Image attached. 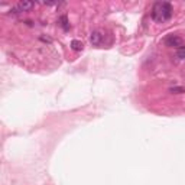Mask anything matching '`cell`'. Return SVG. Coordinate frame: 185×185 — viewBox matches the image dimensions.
Segmentation results:
<instances>
[{
  "instance_id": "6da1fadb",
  "label": "cell",
  "mask_w": 185,
  "mask_h": 185,
  "mask_svg": "<svg viewBox=\"0 0 185 185\" xmlns=\"http://www.w3.org/2000/svg\"><path fill=\"white\" fill-rule=\"evenodd\" d=\"M172 18V6L165 2H158L152 9V19L162 23Z\"/></svg>"
},
{
  "instance_id": "7a4b0ae2",
  "label": "cell",
  "mask_w": 185,
  "mask_h": 185,
  "mask_svg": "<svg viewBox=\"0 0 185 185\" xmlns=\"http://www.w3.org/2000/svg\"><path fill=\"white\" fill-rule=\"evenodd\" d=\"M165 45L178 49V48H181V46H184V42H182V38H179L178 35H169L165 39Z\"/></svg>"
},
{
  "instance_id": "3957f363",
  "label": "cell",
  "mask_w": 185,
  "mask_h": 185,
  "mask_svg": "<svg viewBox=\"0 0 185 185\" xmlns=\"http://www.w3.org/2000/svg\"><path fill=\"white\" fill-rule=\"evenodd\" d=\"M35 6V3H32V2H20V3H18L15 6V8L12 9L13 10V13H20V12H28L30 10V9Z\"/></svg>"
},
{
  "instance_id": "277c9868",
  "label": "cell",
  "mask_w": 185,
  "mask_h": 185,
  "mask_svg": "<svg viewBox=\"0 0 185 185\" xmlns=\"http://www.w3.org/2000/svg\"><path fill=\"white\" fill-rule=\"evenodd\" d=\"M90 42H91V44H93L94 46L101 45V42H103V35L100 33L98 30H94V32L90 35Z\"/></svg>"
},
{
  "instance_id": "5b68a950",
  "label": "cell",
  "mask_w": 185,
  "mask_h": 185,
  "mask_svg": "<svg viewBox=\"0 0 185 185\" xmlns=\"http://www.w3.org/2000/svg\"><path fill=\"white\" fill-rule=\"evenodd\" d=\"M71 48L74 49V51H83L84 45L81 41H77V39H74V41L71 42Z\"/></svg>"
},
{
  "instance_id": "8992f818",
  "label": "cell",
  "mask_w": 185,
  "mask_h": 185,
  "mask_svg": "<svg viewBox=\"0 0 185 185\" xmlns=\"http://www.w3.org/2000/svg\"><path fill=\"white\" fill-rule=\"evenodd\" d=\"M177 57L179 58V59H185V45L177 49Z\"/></svg>"
},
{
  "instance_id": "52a82bcc",
  "label": "cell",
  "mask_w": 185,
  "mask_h": 185,
  "mask_svg": "<svg viewBox=\"0 0 185 185\" xmlns=\"http://www.w3.org/2000/svg\"><path fill=\"white\" fill-rule=\"evenodd\" d=\"M61 26L64 30H68L69 29V25H68V20H67V16H62L61 18Z\"/></svg>"
},
{
  "instance_id": "ba28073f",
  "label": "cell",
  "mask_w": 185,
  "mask_h": 185,
  "mask_svg": "<svg viewBox=\"0 0 185 185\" xmlns=\"http://www.w3.org/2000/svg\"><path fill=\"white\" fill-rule=\"evenodd\" d=\"M169 91L171 93H175V94H181V93H185V88L184 87H172Z\"/></svg>"
},
{
  "instance_id": "9c48e42d",
  "label": "cell",
  "mask_w": 185,
  "mask_h": 185,
  "mask_svg": "<svg viewBox=\"0 0 185 185\" xmlns=\"http://www.w3.org/2000/svg\"><path fill=\"white\" fill-rule=\"evenodd\" d=\"M41 39H42V41H45V42H49V44H51V39H49L48 36H41Z\"/></svg>"
}]
</instances>
